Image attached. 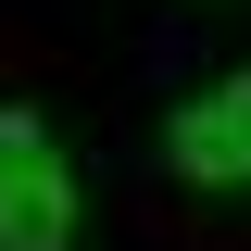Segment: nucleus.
<instances>
[{"label":"nucleus","mask_w":251,"mask_h":251,"mask_svg":"<svg viewBox=\"0 0 251 251\" xmlns=\"http://www.w3.org/2000/svg\"><path fill=\"white\" fill-rule=\"evenodd\" d=\"M0 251H75V163L38 113H0Z\"/></svg>","instance_id":"1"},{"label":"nucleus","mask_w":251,"mask_h":251,"mask_svg":"<svg viewBox=\"0 0 251 251\" xmlns=\"http://www.w3.org/2000/svg\"><path fill=\"white\" fill-rule=\"evenodd\" d=\"M163 151H176V176H188V188H251V75H226V88L176 100Z\"/></svg>","instance_id":"2"}]
</instances>
